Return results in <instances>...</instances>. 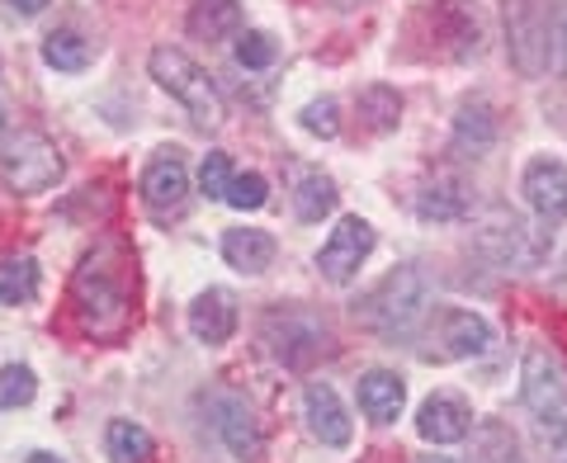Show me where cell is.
I'll return each instance as SVG.
<instances>
[{
	"instance_id": "obj_4",
	"label": "cell",
	"mask_w": 567,
	"mask_h": 463,
	"mask_svg": "<svg viewBox=\"0 0 567 463\" xmlns=\"http://www.w3.org/2000/svg\"><path fill=\"white\" fill-rule=\"evenodd\" d=\"M520 398L529 407V416L548 431H567V364L558 350L529 346L525 369H520Z\"/></svg>"
},
{
	"instance_id": "obj_29",
	"label": "cell",
	"mask_w": 567,
	"mask_h": 463,
	"mask_svg": "<svg viewBox=\"0 0 567 463\" xmlns=\"http://www.w3.org/2000/svg\"><path fill=\"white\" fill-rule=\"evenodd\" d=\"M33 398H39V379H33L29 364L0 369V407H6V412H20V407H29Z\"/></svg>"
},
{
	"instance_id": "obj_17",
	"label": "cell",
	"mask_w": 567,
	"mask_h": 463,
	"mask_svg": "<svg viewBox=\"0 0 567 463\" xmlns=\"http://www.w3.org/2000/svg\"><path fill=\"white\" fill-rule=\"evenodd\" d=\"M406 407V383L393 369H369L360 379V412L374 425H393Z\"/></svg>"
},
{
	"instance_id": "obj_24",
	"label": "cell",
	"mask_w": 567,
	"mask_h": 463,
	"mask_svg": "<svg viewBox=\"0 0 567 463\" xmlns=\"http://www.w3.org/2000/svg\"><path fill=\"white\" fill-rule=\"evenodd\" d=\"M454 142H458V147H468V152H487L492 142H496V119H492V110H487L483 100L458 110V119H454Z\"/></svg>"
},
{
	"instance_id": "obj_28",
	"label": "cell",
	"mask_w": 567,
	"mask_h": 463,
	"mask_svg": "<svg viewBox=\"0 0 567 463\" xmlns=\"http://www.w3.org/2000/svg\"><path fill=\"white\" fill-rule=\"evenodd\" d=\"M473 463H520V450H516V435L506 431V425H496V421H487L483 431H477V440H473Z\"/></svg>"
},
{
	"instance_id": "obj_26",
	"label": "cell",
	"mask_w": 567,
	"mask_h": 463,
	"mask_svg": "<svg viewBox=\"0 0 567 463\" xmlns=\"http://www.w3.org/2000/svg\"><path fill=\"white\" fill-rule=\"evenodd\" d=\"M336 199H341V194H336V185L327 181V175H303V181H298V218L303 223H322L327 213L336 208Z\"/></svg>"
},
{
	"instance_id": "obj_23",
	"label": "cell",
	"mask_w": 567,
	"mask_h": 463,
	"mask_svg": "<svg viewBox=\"0 0 567 463\" xmlns=\"http://www.w3.org/2000/svg\"><path fill=\"white\" fill-rule=\"evenodd\" d=\"M39 298V260L33 256H14L0 265V302L20 308V302H33Z\"/></svg>"
},
{
	"instance_id": "obj_10",
	"label": "cell",
	"mask_w": 567,
	"mask_h": 463,
	"mask_svg": "<svg viewBox=\"0 0 567 463\" xmlns=\"http://www.w3.org/2000/svg\"><path fill=\"white\" fill-rule=\"evenodd\" d=\"M520 194L544 227L567 223V162H558V156H535L520 175Z\"/></svg>"
},
{
	"instance_id": "obj_12",
	"label": "cell",
	"mask_w": 567,
	"mask_h": 463,
	"mask_svg": "<svg viewBox=\"0 0 567 463\" xmlns=\"http://www.w3.org/2000/svg\"><path fill=\"white\" fill-rule=\"evenodd\" d=\"M303 416H308V431L322 440L327 450H346L350 435H354L346 402L336 398V388H327V383H308L303 388Z\"/></svg>"
},
{
	"instance_id": "obj_37",
	"label": "cell",
	"mask_w": 567,
	"mask_h": 463,
	"mask_svg": "<svg viewBox=\"0 0 567 463\" xmlns=\"http://www.w3.org/2000/svg\"><path fill=\"white\" fill-rule=\"evenodd\" d=\"M421 463H454V459H421Z\"/></svg>"
},
{
	"instance_id": "obj_27",
	"label": "cell",
	"mask_w": 567,
	"mask_h": 463,
	"mask_svg": "<svg viewBox=\"0 0 567 463\" xmlns=\"http://www.w3.org/2000/svg\"><path fill=\"white\" fill-rule=\"evenodd\" d=\"M360 114L369 119V128H398L402 119V95L393 91V85H369V91H360Z\"/></svg>"
},
{
	"instance_id": "obj_22",
	"label": "cell",
	"mask_w": 567,
	"mask_h": 463,
	"mask_svg": "<svg viewBox=\"0 0 567 463\" xmlns=\"http://www.w3.org/2000/svg\"><path fill=\"white\" fill-rule=\"evenodd\" d=\"M104 450H110L114 463H147L156 444L147 435V425H137V421H110V431H104Z\"/></svg>"
},
{
	"instance_id": "obj_25",
	"label": "cell",
	"mask_w": 567,
	"mask_h": 463,
	"mask_svg": "<svg viewBox=\"0 0 567 463\" xmlns=\"http://www.w3.org/2000/svg\"><path fill=\"white\" fill-rule=\"evenodd\" d=\"M43 62L52 71H85L91 66V43H85L76 29H58L43 39Z\"/></svg>"
},
{
	"instance_id": "obj_34",
	"label": "cell",
	"mask_w": 567,
	"mask_h": 463,
	"mask_svg": "<svg viewBox=\"0 0 567 463\" xmlns=\"http://www.w3.org/2000/svg\"><path fill=\"white\" fill-rule=\"evenodd\" d=\"M554 48H558V62H563V71H567V6H563L558 24H554Z\"/></svg>"
},
{
	"instance_id": "obj_13",
	"label": "cell",
	"mask_w": 567,
	"mask_h": 463,
	"mask_svg": "<svg viewBox=\"0 0 567 463\" xmlns=\"http://www.w3.org/2000/svg\"><path fill=\"white\" fill-rule=\"evenodd\" d=\"M213 425H218L223 444H227V450H233L237 459L256 463V459L265 454V431H260L256 412H251V407H246L241 398H218V402H213Z\"/></svg>"
},
{
	"instance_id": "obj_14",
	"label": "cell",
	"mask_w": 567,
	"mask_h": 463,
	"mask_svg": "<svg viewBox=\"0 0 567 463\" xmlns=\"http://www.w3.org/2000/svg\"><path fill=\"white\" fill-rule=\"evenodd\" d=\"M468 431H473V412L458 398L435 393V398L421 402V412H416V435L421 440H431V444H458V440H468Z\"/></svg>"
},
{
	"instance_id": "obj_1",
	"label": "cell",
	"mask_w": 567,
	"mask_h": 463,
	"mask_svg": "<svg viewBox=\"0 0 567 463\" xmlns=\"http://www.w3.org/2000/svg\"><path fill=\"white\" fill-rule=\"evenodd\" d=\"M71 298H76L81 327L95 341H118L133 322V294H128V265H123V246L104 241L81 260L76 279H71Z\"/></svg>"
},
{
	"instance_id": "obj_31",
	"label": "cell",
	"mask_w": 567,
	"mask_h": 463,
	"mask_svg": "<svg viewBox=\"0 0 567 463\" xmlns=\"http://www.w3.org/2000/svg\"><path fill=\"white\" fill-rule=\"evenodd\" d=\"M265 199H270V185H265L260 171H246V175H233V189H227L223 204H233L237 213H256L265 208Z\"/></svg>"
},
{
	"instance_id": "obj_30",
	"label": "cell",
	"mask_w": 567,
	"mask_h": 463,
	"mask_svg": "<svg viewBox=\"0 0 567 463\" xmlns=\"http://www.w3.org/2000/svg\"><path fill=\"white\" fill-rule=\"evenodd\" d=\"M275 58H279V48H275L270 33H260V29L237 33V62H241L246 71H265V66H275Z\"/></svg>"
},
{
	"instance_id": "obj_16",
	"label": "cell",
	"mask_w": 567,
	"mask_h": 463,
	"mask_svg": "<svg viewBox=\"0 0 567 463\" xmlns=\"http://www.w3.org/2000/svg\"><path fill=\"white\" fill-rule=\"evenodd\" d=\"M435 327H440V346H445L450 360H473V354H483L492 346L487 317H477L468 308H445Z\"/></svg>"
},
{
	"instance_id": "obj_8",
	"label": "cell",
	"mask_w": 567,
	"mask_h": 463,
	"mask_svg": "<svg viewBox=\"0 0 567 463\" xmlns=\"http://www.w3.org/2000/svg\"><path fill=\"white\" fill-rule=\"evenodd\" d=\"M554 24H548L544 0H506V52L520 76H544Z\"/></svg>"
},
{
	"instance_id": "obj_3",
	"label": "cell",
	"mask_w": 567,
	"mask_h": 463,
	"mask_svg": "<svg viewBox=\"0 0 567 463\" xmlns=\"http://www.w3.org/2000/svg\"><path fill=\"white\" fill-rule=\"evenodd\" d=\"M147 66H152V81L162 85V91H166L171 100H181L194 123H204V128H213V123H223L218 85L208 81V71H204L199 62H194L189 52L162 43V48H152Z\"/></svg>"
},
{
	"instance_id": "obj_19",
	"label": "cell",
	"mask_w": 567,
	"mask_h": 463,
	"mask_svg": "<svg viewBox=\"0 0 567 463\" xmlns=\"http://www.w3.org/2000/svg\"><path fill=\"white\" fill-rule=\"evenodd\" d=\"M185 29L204 43H223L241 33V6L237 0H194L185 14Z\"/></svg>"
},
{
	"instance_id": "obj_18",
	"label": "cell",
	"mask_w": 567,
	"mask_h": 463,
	"mask_svg": "<svg viewBox=\"0 0 567 463\" xmlns=\"http://www.w3.org/2000/svg\"><path fill=\"white\" fill-rule=\"evenodd\" d=\"M223 260L241 275H265L275 265V237L256 227H233L223 232Z\"/></svg>"
},
{
	"instance_id": "obj_35",
	"label": "cell",
	"mask_w": 567,
	"mask_h": 463,
	"mask_svg": "<svg viewBox=\"0 0 567 463\" xmlns=\"http://www.w3.org/2000/svg\"><path fill=\"white\" fill-rule=\"evenodd\" d=\"M6 6H10L14 14H39V10L52 6V0H6Z\"/></svg>"
},
{
	"instance_id": "obj_11",
	"label": "cell",
	"mask_w": 567,
	"mask_h": 463,
	"mask_svg": "<svg viewBox=\"0 0 567 463\" xmlns=\"http://www.w3.org/2000/svg\"><path fill=\"white\" fill-rule=\"evenodd\" d=\"M189 199V171L175 152L156 156V162L142 171V204H147L156 218H171V213H181Z\"/></svg>"
},
{
	"instance_id": "obj_9",
	"label": "cell",
	"mask_w": 567,
	"mask_h": 463,
	"mask_svg": "<svg viewBox=\"0 0 567 463\" xmlns=\"http://www.w3.org/2000/svg\"><path fill=\"white\" fill-rule=\"evenodd\" d=\"M369 251H374V227L350 213V218L336 223V232L322 241V251H317V270H322L331 284H350L354 275H360V265L369 260Z\"/></svg>"
},
{
	"instance_id": "obj_32",
	"label": "cell",
	"mask_w": 567,
	"mask_h": 463,
	"mask_svg": "<svg viewBox=\"0 0 567 463\" xmlns=\"http://www.w3.org/2000/svg\"><path fill=\"white\" fill-rule=\"evenodd\" d=\"M199 189H204V199H227V189H233V162H227V152H208L204 156Z\"/></svg>"
},
{
	"instance_id": "obj_6",
	"label": "cell",
	"mask_w": 567,
	"mask_h": 463,
	"mask_svg": "<svg viewBox=\"0 0 567 463\" xmlns=\"http://www.w3.org/2000/svg\"><path fill=\"white\" fill-rule=\"evenodd\" d=\"M0 175L14 194H43L62 181V152L43 133H14L0 152Z\"/></svg>"
},
{
	"instance_id": "obj_20",
	"label": "cell",
	"mask_w": 567,
	"mask_h": 463,
	"mask_svg": "<svg viewBox=\"0 0 567 463\" xmlns=\"http://www.w3.org/2000/svg\"><path fill=\"white\" fill-rule=\"evenodd\" d=\"M435 29L454 39V58H477L483 24H477L473 0H440V6H435Z\"/></svg>"
},
{
	"instance_id": "obj_5",
	"label": "cell",
	"mask_w": 567,
	"mask_h": 463,
	"mask_svg": "<svg viewBox=\"0 0 567 463\" xmlns=\"http://www.w3.org/2000/svg\"><path fill=\"white\" fill-rule=\"evenodd\" d=\"M265 346H270V354L284 369H308L327 354L331 336L303 308H275L270 317H265Z\"/></svg>"
},
{
	"instance_id": "obj_33",
	"label": "cell",
	"mask_w": 567,
	"mask_h": 463,
	"mask_svg": "<svg viewBox=\"0 0 567 463\" xmlns=\"http://www.w3.org/2000/svg\"><path fill=\"white\" fill-rule=\"evenodd\" d=\"M298 119H303V128H308L312 137H336V133H341V104H336L331 95L312 100V104H308V110L298 114Z\"/></svg>"
},
{
	"instance_id": "obj_38",
	"label": "cell",
	"mask_w": 567,
	"mask_h": 463,
	"mask_svg": "<svg viewBox=\"0 0 567 463\" xmlns=\"http://www.w3.org/2000/svg\"><path fill=\"white\" fill-rule=\"evenodd\" d=\"M0 128H6V104H0Z\"/></svg>"
},
{
	"instance_id": "obj_36",
	"label": "cell",
	"mask_w": 567,
	"mask_h": 463,
	"mask_svg": "<svg viewBox=\"0 0 567 463\" xmlns=\"http://www.w3.org/2000/svg\"><path fill=\"white\" fill-rule=\"evenodd\" d=\"M29 463H62V459H58V454H43V450H39V454H29Z\"/></svg>"
},
{
	"instance_id": "obj_21",
	"label": "cell",
	"mask_w": 567,
	"mask_h": 463,
	"mask_svg": "<svg viewBox=\"0 0 567 463\" xmlns=\"http://www.w3.org/2000/svg\"><path fill=\"white\" fill-rule=\"evenodd\" d=\"M468 208H473V194L464 181H435L416 194V213L425 223H458L468 218Z\"/></svg>"
},
{
	"instance_id": "obj_2",
	"label": "cell",
	"mask_w": 567,
	"mask_h": 463,
	"mask_svg": "<svg viewBox=\"0 0 567 463\" xmlns=\"http://www.w3.org/2000/svg\"><path fill=\"white\" fill-rule=\"evenodd\" d=\"M425 308H431V284H425L416 265H402L383 284H374V294L354 308V317L364 327H374L379 336H406V331H416Z\"/></svg>"
},
{
	"instance_id": "obj_7",
	"label": "cell",
	"mask_w": 567,
	"mask_h": 463,
	"mask_svg": "<svg viewBox=\"0 0 567 463\" xmlns=\"http://www.w3.org/2000/svg\"><path fill=\"white\" fill-rule=\"evenodd\" d=\"M544 232H529L516 213H487L477 223V251H483L492 265H511V270H535V265L548 256Z\"/></svg>"
},
{
	"instance_id": "obj_39",
	"label": "cell",
	"mask_w": 567,
	"mask_h": 463,
	"mask_svg": "<svg viewBox=\"0 0 567 463\" xmlns=\"http://www.w3.org/2000/svg\"><path fill=\"white\" fill-rule=\"evenodd\" d=\"M563 463H567V459H563Z\"/></svg>"
},
{
	"instance_id": "obj_15",
	"label": "cell",
	"mask_w": 567,
	"mask_h": 463,
	"mask_svg": "<svg viewBox=\"0 0 567 463\" xmlns=\"http://www.w3.org/2000/svg\"><path fill=\"white\" fill-rule=\"evenodd\" d=\"M189 331L204 346H227L237 331V298L227 289H204L189 308Z\"/></svg>"
}]
</instances>
